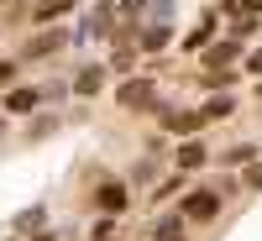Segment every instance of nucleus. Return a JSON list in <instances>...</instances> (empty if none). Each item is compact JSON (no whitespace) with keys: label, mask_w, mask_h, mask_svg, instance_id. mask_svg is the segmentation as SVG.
Returning a JSON list of instances; mask_svg holds the SVG:
<instances>
[{"label":"nucleus","mask_w":262,"mask_h":241,"mask_svg":"<svg viewBox=\"0 0 262 241\" xmlns=\"http://www.w3.org/2000/svg\"><path fill=\"white\" fill-rule=\"evenodd\" d=\"M121 11H126V16H137V11H142V0H121Z\"/></svg>","instance_id":"nucleus-16"},{"label":"nucleus","mask_w":262,"mask_h":241,"mask_svg":"<svg viewBox=\"0 0 262 241\" xmlns=\"http://www.w3.org/2000/svg\"><path fill=\"white\" fill-rule=\"evenodd\" d=\"M152 90H158L152 79H126L121 90H116V100H121V105H152V100H158Z\"/></svg>","instance_id":"nucleus-6"},{"label":"nucleus","mask_w":262,"mask_h":241,"mask_svg":"<svg viewBox=\"0 0 262 241\" xmlns=\"http://www.w3.org/2000/svg\"><path fill=\"white\" fill-rule=\"evenodd\" d=\"M152 241H184V236H152Z\"/></svg>","instance_id":"nucleus-19"},{"label":"nucleus","mask_w":262,"mask_h":241,"mask_svg":"<svg viewBox=\"0 0 262 241\" xmlns=\"http://www.w3.org/2000/svg\"><path fill=\"white\" fill-rule=\"evenodd\" d=\"M126 200H131V194H126V184H121V179H105V184L95 189V205H100V210H116V215H121V210H126Z\"/></svg>","instance_id":"nucleus-7"},{"label":"nucleus","mask_w":262,"mask_h":241,"mask_svg":"<svg viewBox=\"0 0 262 241\" xmlns=\"http://www.w3.org/2000/svg\"><path fill=\"white\" fill-rule=\"evenodd\" d=\"M231 58H242V37H221V42H210V48L200 53L205 69H221V63H231Z\"/></svg>","instance_id":"nucleus-4"},{"label":"nucleus","mask_w":262,"mask_h":241,"mask_svg":"<svg viewBox=\"0 0 262 241\" xmlns=\"http://www.w3.org/2000/svg\"><path fill=\"white\" fill-rule=\"evenodd\" d=\"M168 42H173V32H168L163 21H158V27H147V32H142V53H163Z\"/></svg>","instance_id":"nucleus-10"},{"label":"nucleus","mask_w":262,"mask_h":241,"mask_svg":"<svg viewBox=\"0 0 262 241\" xmlns=\"http://www.w3.org/2000/svg\"><path fill=\"white\" fill-rule=\"evenodd\" d=\"M42 215H48V210H42V205H32V210L16 221V231H42Z\"/></svg>","instance_id":"nucleus-12"},{"label":"nucleus","mask_w":262,"mask_h":241,"mask_svg":"<svg viewBox=\"0 0 262 241\" xmlns=\"http://www.w3.org/2000/svg\"><path fill=\"white\" fill-rule=\"evenodd\" d=\"M247 69H252V74H262V53H252V58H247Z\"/></svg>","instance_id":"nucleus-17"},{"label":"nucleus","mask_w":262,"mask_h":241,"mask_svg":"<svg viewBox=\"0 0 262 241\" xmlns=\"http://www.w3.org/2000/svg\"><path fill=\"white\" fill-rule=\"evenodd\" d=\"M69 37L74 32H37V37H27V58H53L58 48H69Z\"/></svg>","instance_id":"nucleus-5"},{"label":"nucleus","mask_w":262,"mask_h":241,"mask_svg":"<svg viewBox=\"0 0 262 241\" xmlns=\"http://www.w3.org/2000/svg\"><path fill=\"white\" fill-rule=\"evenodd\" d=\"M179 215H189V221L210 226L215 215H221V194H215V189H189V194H184V205H179Z\"/></svg>","instance_id":"nucleus-1"},{"label":"nucleus","mask_w":262,"mask_h":241,"mask_svg":"<svg viewBox=\"0 0 262 241\" xmlns=\"http://www.w3.org/2000/svg\"><path fill=\"white\" fill-rule=\"evenodd\" d=\"M11 79H16V63H0V90H6Z\"/></svg>","instance_id":"nucleus-15"},{"label":"nucleus","mask_w":262,"mask_h":241,"mask_svg":"<svg viewBox=\"0 0 262 241\" xmlns=\"http://www.w3.org/2000/svg\"><path fill=\"white\" fill-rule=\"evenodd\" d=\"M74 95H79V100H100V95H105V69H100V63H84V69H79Z\"/></svg>","instance_id":"nucleus-3"},{"label":"nucleus","mask_w":262,"mask_h":241,"mask_svg":"<svg viewBox=\"0 0 262 241\" xmlns=\"http://www.w3.org/2000/svg\"><path fill=\"white\" fill-rule=\"evenodd\" d=\"M74 11V0H42V6L32 11V27H48V21H58V16H69Z\"/></svg>","instance_id":"nucleus-9"},{"label":"nucleus","mask_w":262,"mask_h":241,"mask_svg":"<svg viewBox=\"0 0 262 241\" xmlns=\"http://www.w3.org/2000/svg\"><path fill=\"white\" fill-rule=\"evenodd\" d=\"M32 241H58V236H48V231H37V236H32Z\"/></svg>","instance_id":"nucleus-18"},{"label":"nucleus","mask_w":262,"mask_h":241,"mask_svg":"<svg viewBox=\"0 0 262 241\" xmlns=\"http://www.w3.org/2000/svg\"><path fill=\"white\" fill-rule=\"evenodd\" d=\"M42 105V90H32V84H11L6 95H0V111L6 116H32Z\"/></svg>","instance_id":"nucleus-2"},{"label":"nucleus","mask_w":262,"mask_h":241,"mask_svg":"<svg viewBox=\"0 0 262 241\" xmlns=\"http://www.w3.org/2000/svg\"><path fill=\"white\" fill-rule=\"evenodd\" d=\"M247 189H262V163H252V168H247Z\"/></svg>","instance_id":"nucleus-14"},{"label":"nucleus","mask_w":262,"mask_h":241,"mask_svg":"<svg viewBox=\"0 0 262 241\" xmlns=\"http://www.w3.org/2000/svg\"><path fill=\"white\" fill-rule=\"evenodd\" d=\"M179 189H184V173H173L168 184H158V194H152V200H168V194H179Z\"/></svg>","instance_id":"nucleus-13"},{"label":"nucleus","mask_w":262,"mask_h":241,"mask_svg":"<svg viewBox=\"0 0 262 241\" xmlns=\"http://www.w3.org/2000/svg\"><path fill=\"white\" fill-rule=\"evenodd\" d=\"M231 105H236L231 95H215V100L205 105V111H200V116H205V121H215V116H231Z\"/></svg>","instance_id":"nucleus-11"},{"label":"nucleus","mask_w":262,"mask_h":241,"mask_svg":"<svg viewBox=\"0 0 262 241\" xmlns=\"http://www.w3.org/2000/svg\"><path fill=\"white\" fill-rule=\"evenodd\" d=\"M205 163H210V147L189 137V142L179 147V173H194V168H205Z\"/></svg>","instance_id":"nucleus-8"}]
</instances>
